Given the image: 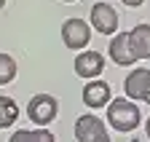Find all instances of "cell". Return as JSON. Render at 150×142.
<instances>
[{
  "mask_svg": "<svg viewBox=\"0 0 150 142\" xmlns=\"http://www.w3.org/2000/svg\"><path fill=\"white\" fill-rule=\"evenodd\" d=\"M102 70H105V57L99 51H83V54H78V59H75V73L81 78H86V81L99 78Z\"/></svg>",
  "mask_w": 150,
  "mask_h": 142,
  "instance_id": "obj_7",
  "label": "cell"
},
{
  "mask_svg": "<svg viewBox=\"0 0 150 142\" xmlns=\"http://www.w3.org/2000/svg\"><path fill=\"white\" fill-rule=\"evenodd\" d=\"M75 139L78 142H110L105 123L91 113L78 115V121H75Z\"/></svg>",
  "mask_w": 150,
  "mask_h": 142,
  "instance_id": "obj_3",
  "label": "cell"
},
{
  "mask_svg": "<svg viewBox=\"0 0 150 142\" xmlns=\"http://www.w3.org/2000/svg\"><path fill=\"white\" fill-rule=\"evenodd\" d=\"M129 51L137 59H150V24H137L129 32Z\"/></svg>",
  "mask_w": 150,
  "mask_h": 142,
  "instance_id": "obj_8",
  "label": "cell"
},
{
  "mask_svg": "<svg viewBox=\"0 0 150 142\" xmlns=\"http://www.w3.org/2000/svg\"><path fill=\"white\" fill-rule=\"evenodd\" d=\"M64 3H75V0H64Z\"/></svg>",
  "mask_w": 150,
  "mask_h": 142,
  "instance_id": "obj_17",
  "label": "cell"
},
{
  "mask_svg": "<svg viewBox=\"0 0 150 142\" xmlns=\"http://www.w3.org/2000/svg\"><path fill=\"white\" fill-rule=\"evenodd\" d=\"M121 3H123V6H129V8H137V6H142V3H145V0H121Z\"/></svg>",
  "mask_w": 150,
  "mask_h": 142,
  "instance_id": "obj_14",
  "label": "cell"
},
{
  "mask_svg": "<svg viewBox=\"0 0 150 142\" xmlns=\"http://www.w3.org/2000/svg\"><path fill=\"white\" fill-rule=\"evenodd\" d=\"M8 142H56L48 129H16Z\"/></svg>",
  "mask_w": 150,
  "mask_h": 142,
  "instance_id": "obj_11",
  "label": "cell"
},
{
  "mask_svg": "<svg viewBox=\"0 0 150 142\" xmlns=\"http://www.w3.org/2000/svg\"><path fill=\"white\" fill-rule=\"evenodd\" d=\"M16 118H19V105L11 97H0V129L13 126Z\"/></svg>",
  "mask_w": 150,
  "mask_h": 142,
  "instance_id": "obj_12",
  "label": "cell"
},
{
  "mask_svg": "<svg viewBox=\"0 0 150 142\" xmlns=\"http://www.w3.org/2000/svg\"><path fill=\"white\" fill-rule=\"evenodd\" d=\"M6 3H8V0H0V8H3V6H6Z\"/></svg>",
  "mask_w": 150,
  "mask_h": 142,
  "instance_id": "obj_16",
  "label": "cell"
},
{
  "mask_svg": "<svg viewBox=\"0 0 150 142\" xmlns=\"http://www.w3.org/2000/svg\"><path fill=\"white\" fill-rule=\"evenodd\" d=\"M56 113H59V102H56L51 94H35L30 99V105H27V118L32 123H38L40 129L56 118Z\"/></svg>",
  "mask_w": 150,
  "mask_h": 142,
  "instance_id": "obj_2",
  "label": "cell"
},
{
  "mask_svg": "<svg viewBox=\"0 0 150 142\" xmlns=\"http://www.w3.org/2000/svg\"><path fill=\"white\" fill-rule=\"evenodd\" d=\"M145 131H147V139H150V118H147V123H145Z\"/></svg>",
  "mask_w": 150,
  "mask_h": 142,
  "instance_id": "obj_15",
  "label": "cell"
},
{
  "mask_svg": "<svg viewBox=\"0 0 150 142\" xmlns=\"http://www.w3.org/2000/svg\"><path fill=\"white\" fill-rule=\"evenodd\" d=\"M123 91H126V99H137V102L150 105V70L139 67L134 73H129V78L123 81Z\"/></svg>",
  "mask_w": 150,
  "mask_h": 142,
  "instance_id": "obj_5",
  "label": "cell"
},
{
  "mask_svg": "<svg viewBox=\"0 0 150 142\" xmlns=\"http://www.w3.org/2000/svg\"><path fill=\"white\" fill-rule=\"evenodd\" d=\"M110 59L126 67V64H134V57H131V51H129V32H118L115 38L110 40Z\"/></svg>",
  "mask_w": 150,
  "mask_h": 142,
  "instance_id": "obj_10",
  "label": "cell"
},
{
  "mask_svg": "<svg viewBox=\"0 0 150 142\" xmlns=\"http://www.w3.org/2000/svg\"><path fill=\"white\" fill-rule=\"evenodd\" d=\"M62 40H64L67 48L81 51V48H86L88 40H91V27H88L83 19H67V22L62 24Z\"/></svg>",
  "mask_w": 150,
  "mask_h": 142,
  "instance_id": "obj_4",
  "label": "cell"
},
{
  "mask_svg": "<svg viewBox=\"0 0 150 142\" xmlns=\"http://www.w3.org/2000/svg\"><path fill=\"white\" fill-rule=\"evenodd\" d=\"M16 78V59L8 54H0V86H6Z\"/></svg>",
  "mask_w": 150,
  "mask_h": 142,
  "instance_id": "obj_13",
  "label": "cell"
},
{
  "mask_svg": "<svg viewBox=\"0 0 150 142\" xmlns=\"http://www.w3.org/2000/svg\"><path fill=\"white\" fill-rule=\"evenodd\" d=\"M91 24L99 35H115L118 32V13L107 3H97L91 8Z\"/></svg>",
  "mask_w": 150,
  "mask_h": 142,
  "instance_id": "obj_6",
  "label": "cell"
},
{
  "mask_svg": "<svg viewBox=\"0 0 150 142\" xmlns=\"http://www.w3.org/2000/svg\"><path fill=\"white\" fill-rule=\"evenodd\" d=\"M139 121H142L139 107L131 99H126V97L110 99V105H107V123L112 129H118V131H134L139 126Z\"/></svg>",
  "mask_w": 150,
  "mask_h": 142,
  "instance_id": "obj_1",
  "label": "cell"
},
{
  "mask_svg": "<svg viewBox=\"0 0 150 142\" xmlns=\"http://www.w3.org/2000/svg\"><path fill=\"white\" fill-rule=\"evenodd\" d=\"M83 105H88L91 110H99L110 105V86L105 81H88L83 86Z\"/></svg>",
  "mask_w": 150,
  "mask_h": 142,
  "instance_id": "obj_9",
  "label": "cell"
}]
</instances>
